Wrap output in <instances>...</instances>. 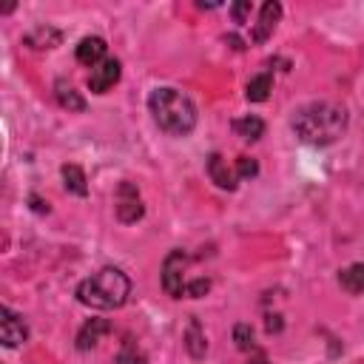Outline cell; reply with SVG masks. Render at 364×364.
<instances>
[{
  "instance_id": "5",
  "label": "cell",
  "mask_w": 364,
  "mask_h": 364,
  "mask_svg": "<svg viewBox=\"0 0 364 364\" xmlns=\"http://www.w3.org/2000/svg\"><path fill=\"white\" fill-rule=\"evenodd\" d=\"M119 71H122L119 60H117V57H105L100 65L91 68V74H88V88H91L94 94H105V91H111L114 82L119 80Z\"/></svg>"
},
{
  "instance_id": "20",
  "label": "cell",
  "mask_w": 364,
  "mask_h": 364,
  "mask_svg": "<svg viewBox=\"0 0 364 364\" xmlns=\"http://www.w3.org/2000/svg\"><path fill=\"white\" fill-rule=\"evenodd\" d=\"M256 173H259L256 159H250V156H239V159H236V176H239V179H253Z\"/></svg>"
},
{
  "instance_id": "16",
  "label": "cell",
  "mask_w": 364,
  "mask_h": 364,
  "mask_svg": "<svg viewBox=\"0 0 364 364\" xmlns=\"http://www.w3.org/2000/svg\"><path fill=\"white\" fill-rule=\"evenodd\" d=\"M185 347H188V353H191L193 358H202L205 350H208L205 333H202V327H199L196 318H191V324H188V330H185Z\"/></svg>"
},
{
  "instance_id": "14",
  "label": "cell",
  "mask_w": 364,
  "mask_h": 364,
  "mask_svg": "<svg viewBox=\"0 0 364 364\" xmlns=\"http://www.w3.org/2000/svg\"><path fill=\"white\" fill-rule=\"evenodd\" d=\"M233 131H236V136H242V139H247V142H256V139L264 134V122H262L259 117L247 114V117L233 119Z\"/></svg>"
},
{
  "instance_id": "7",
  "label": "cell",
  "mask_w": 364,
  "mask_h": 364,
  "mask_svg": "<svg viewBox=\"0 0 364 364\" xmlns=\"http://www.w3.org/2000/svg\"><path fill=\"white\" fill-rule=\"evenodd\" d=\"M0 316H3V318H0V338H3V344H6V347H20V344H26L28 327H26L23 316H17V313L9 310V307H3Z\"/></svg>"
},
{
  "instance_id": "18",
  "label": "cell",
  "mask_w": 364,
  "mask_h": 364,
  "mask_svg": "<svg viewBox=\"0 0 364 364\" xmlns=\"http://www.w3.org/2000/svg\"><path fill=\"white\" fill-rule=\"evenodd\" d=\"M63 182H65V191L77 193V196H85L88 193V185H85V173L80 165H63Z\"/></svg>"
},
{
  "instance_id": "17",
  "label": "cell",
  "mask_w": 364,
  "mask_h": 364,
  "mask_svg": "<svg viewBox=\"0 0 364 364\" xmlns=\"http://www.w3.org/2000/svg\"><path fill=\"white\" fill-rule=\"evenodd\" d=\"M54 91H57V102H60L63 108H68V111H85V100H82L65 80H57Z\"/></svg>"
},
{
  "instance_id": "3",
  "label": "cell",
  "mask_w": 364,
  "mask_h": 364,
  "mask_svg": "<svg viewBox=\"0 0 364 364\" xmlns=\"http://www.w3.org/2000/svg\"><path fill=\"white\" fill-rule=\"evenodd\" d=\"M131 282L119 267H102L77 284V299L94 310H117L128 301Z\"/></svg>"
},
{
  "instance_id": "10",
  "label": "cell",
  "mask_w": 364,
  "mask_h": 364,
  "mask_svg": "<svg viewBox=\"0 0 364 364\" xmlns=\"http://www.w3.org/2000/svg\"><path fill=\"white\" fill-rule=\"evenodd\" d=\"M208 176H210L222 191H233V188H236V182H239L236 171H233V168H228V162H225V156H222V154H210V156H208Z\"/></svg>"
},
{
  "instance_id": "23",
  "label": "cell",
  "mask_w": 364,
  "mask_h": 364,
  "mask_svg": "<svg viewBox=\"0 0 364 364\" xmlns=\"http://www.w3.org/2000/svg\"><path fill=\"white\" fill-rule=\"evenodd\" d=\"M230 14H233L236 23H245V17L250 14V3H236V6H230Z\"/></svg>"
},
{
  "instance_id": "15",
  "label": "cell",
  "mask_w": 364,
  "mask_h": 364,
  "mask_svg": "<svg viewBox=\"0 0 364 364\" xmlns=\"http://www.w3.org/2000/svg\"><path fill=\"white\" fill-rule=\"evenodd\" d=\"M270 88H273V77L264 71V74H256V77L247 82L245 97H247L250 102H264V100L270 97Z\"/></svg>"
},
{
  "instance_id": "22",
  "label": "cell",
  "mask_w": 364,
  "mask_h": 364,
  "mask_svg": "<svg viewBox=\"0 0 364 364\" xmlns=\"http://www.w3.org/2000/svg\"><path fill=\"white\" fill-rule=\"evenodd\" d=\"M208 290H210V282H208V279H193V282H188L185 296H188V299H199V296H205Z\"/></svg>"
},
{
  "instance_id": "24",
  "label": "cell",
  "mask_w": 364,
  "mask_h": 364,
  "mask_svg": "<svg viewBox=\"0 0 364 364\" xmlns=\"http://www.w3.org/2000/svg\"><path fill=\"white\" fill-rule=\"evenodd\" d=\"M31 205H34V210H40V213H43V210H48V205H43L37 196H31Z\"/></svg>"
},
{
  "instance_id": "13",
  "label": "cell",
  "mask_w": 364,
  "mask_h": 364,
  "mask_svg": "<svg viewBox=\"0 0 364 364\" xmlns=\"http://www.w3.org/2000/svg\"><path fill=\"white\" fill-rule=\"evenodd\" d=\"M23 40H26V46H31V48H54V46L63 40V34H60L57 28L37 26V28H34V31H28Z\"/></svg>"
},
{
  "instance_id": "8",
  "label": "cell",
  "mask_w": 364,
  "mask_h": 364,
  "mask_svg": "<svg viewBox=\"0 0 364 364\" xmlns=\"http://www.w3.org/2000/svg\"><path fill=\"white\" fill-rule=\"evenodd\" d=\"M279 17H282V6H279V3H264L262 11H259V23H256L253 31H250V43H264V40L273 34Z\"/></svg>"
},
{
  "instance_id": "1",
  "label": "cell",
  "mask_w": 364,
  "mask_h": 364,
  "mask_svg": "<svg viewBox=\"0 0 364 364\" xmlns=\"http://www.w3.org/2000/svg\"><path fill=\"white\" fill-rule=\"evenodd\" d=\"M293 131L301 142L324 148L347 131V111L336 102H307L293 114Z\"/></svg>"
},
{
  "instance_id": "21",
  "label": "cell",
  "mask_w": 364,
  "mask_h": 364,
  "mask_svg": "<svg viewBox=\"0 0 364 364\" xmlns=\"http://www.w3.org/2000/svg\"><path fill=\"white\" fill-rule=\"evenodd\" d=\"M233 338H236V347L239 350H250L253 347V330H250V324H236L233 327Z\"/></svg>"
},
{
  "instance_id": "9",
  "label": "cell",
  "mask_w": 364,
  "mask_h": 364,
  "mask_svg": "<svg viewBox=\"0 0 364 364\" xmlns=\"http://www.w3.org/2000/svg\"><path fill=\"white\" fill-rule=\"evenodd\" d=\"M105 51H108V46H105L102 37H82L77 43V63L94 68V65H100L105 60Z\"/></svg>"
},
{
  "instance_id": "25",
  "label": "cell",
  "mask_w": 364,
  "mask_h": 364,
  "mask_svg": "<svg viewBox=\"0 0 364 364\" xmlns=\"http://www.w3.org/2000/svg\"><path fill=\"white\" fill-rule=\"evenodd\" d=\"M247 364H270V361H264V358H253V361H247Z\"/></svg>"
},
{
  "instance_id": "19",
  "label": "cell",
  "mask_w": 364,
  "mask_h": 364,
  "mask_svg": "<svg viewBox=\"0 0 364 364\" xmlns=\"http://www.w3.org/2000/svg\"><path fill=\"white\" fill-rule=\"evenodd\" d=\"M117 361H119V364H145V355H142V353L136 350V344L128 338V341L122 344V350H119Z\"/></svg>"
},
{
  "instance_id": "6",
  "label": "cell",
  "mask_w": 364,
  "mask_h": 364,
  "mask_svg": "<svg viewBox=\"0 0 364 364\" xmlns=\"http://www.w3.org/2000/svg\"><path fill=\"white\" fill-rule=\"evenodd\" d=\"M142 213H145V208H142V202H139L136 188H134L131 182H122L119 191H117V216H119V222L131 225V222H136Z\"/></svg>"
},
{
  "instance_id": "2",
  "label": "cell",
  "mask_w": 364,
  "mask_h": 364,
  "mask_svg": "<svg viewBox=\"0 0 364 364\" xmlns=\"http://www.w3.org/2000/svg\"><path fill=\"white\" fill-rule=\"evenodd\" d=\"M148 111H151L154 122L165 134H173V136H188L193 131V125H196V105H193V100L185 91L171 88V85H162V88L151 91Z\"/></svg>"
},
{
  "instance_id": "4",
  "label": "cell",
  "mask_w": 364,
  "mask_h": 364,
  "mask_svg": "<svg viewBox=\"0 0 364 364\" xmlns=\"http://www.w3.org/2000/svg\"><path fill=\"white\" fill-rule=\"evenodd\" d=\"M185 267H188V256L182 250H171L162 262V287L171 299H182L188 290L185 282Z\"/></svg>"
},
{
  "instance_id": "12",
  "label": "cell",
  "mask_w": 364,
  "mask_h": 364,
  "mask_svg": "<svg viewBox=\"0 0 364 364\" xmlns=\"http://www.w3.org/2000/svg\"><path fill=\"white\" fill-rule=\"evenodd\" d=\"M338 284H341L347 293H353V296L364 293V262L347 264V267L338 273Z\"/></svg>"
},
{
  "instance_id": "11",
  "label": "cell",
  "mask_w": 364,
  "mask_h": 364,
  "mask_svg": "<svg viewBox=\"0 0 364 364\" xmlns=\"http://www.w3.org/2000/svg\"><path fill=\"white\" fill-rule=\"evenodd\" d=\"M108 330H111V324H108L105 318H91V321H85V324L80 327V333H77V350H91V347H97V341H100Z\"/></svg>"
}]
</instances>
